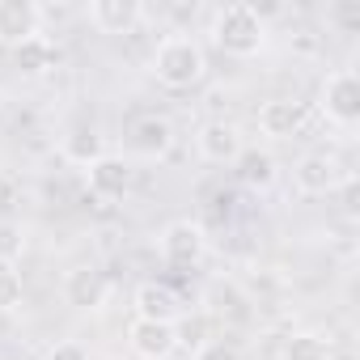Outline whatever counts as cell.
Instances as JSON below:
<instances>
[{"label": "cell", "mask_w": 360, "mask_h": 360, "mask_svg": "<svg viewBox=\"0 0 360 360\" xmlns=\"http://www.w3.org/2000/svg\"><path fill=\"white\" fill-rule=\"evenodd\" d=\"M153 77L165 85V89H191L204 81L208 72V56L204 47L191 39V34H165L153 51Z\"/></svg>", "instance_id": "1"}, {"label": "cell", "mask_w": 360, "mask_h": 360, "mask_svg": "<svg viewBox=\"0 0 360 360\" xmlns=\"http://www.w3.org/2000/svg\"><path fill=\"white\" fill-rule=\"evenodd\" d=\"M212 43L233 60H250L267 47V22L250 5H225L212 18Z\"/></svg>", "instance_id": "2"}, {"label": "cell", "mask_w": 360, "mask_h": 360, "mask_svg": "<svg viewBox=\"0 0 360 360\" xmlns=\"http://www.w3.org/2000/svg\"><path fill=\"white\" fill-rule=\"evenodd\" d=\"M318 110L335 123V127H356L360 123V77L352 68H339L322 81L318 94Z\"/></svg>", "instance_id": "3"}, {"label": "cell", "mask_w": 360, "mask_h": 360, "mask_svg": "<svg viewBox=\"0 0 360 360\" xmlns=\"http://www.w3.org/2000/svg\"><path fill=\"white\" fill-rule=\"evenodd\" d=\"M343 183H347V169H343V161H339L335 153H305V157L292 165V187H297L301 195H309V200L330 195V191H339Z\"/></svg>", "instance_id": "4"}, {"label": "cell", "mask_w": 360, "mask_h": 360, "mask_svg": "<svg viewBox=\"0 0 360 360\" xmlns=\"http://www.w3.org/2000/svg\"><path fill=\"white\" fill-rule=\"evenodd\" d=\"M208 255V233L200 221H169L161 229V259L174 263V267H195L200 259Z\"/></svg>", "instance_id": "5"}, {"label": "cell", "mask_w": 360, "mask_h": 360, "mask_svg": "<svg viewBox=\"0 0 360 360\" xmlns=\"http://www.w3.org/2000/svg\"><path fill=\"white\" fill-rule=\"evenodd\" d=\"M174 123L165 119V115H140L131 127H127V148H131V157H140V161H165L169 153H174Z\"/></svg>", "instance_id": "6"}, {"label": "cell", "mask_w": 360, "mask_h": 360, "mask_svg": "<svg viewBox=\"0 0 360 360\" xmlns=\"http://www.w3.org/2000/svg\"><path fill=\"white\" fill-rule=\"evenodd\" d=\"M127 347L136 360H169L178 347V322H148V318H131L127 326Z\"/></svg>", "instance_id": "7"}, {"label": "cell", "mask_w": 360, "mask_h": 360, "mask_svg": "<svg viewBox=\"0 0 360 360\" xmlns=\"http://www.w3.org/2000/svg\"><path fill=\"white\" fill-rule=\"evenodd\" d=\"M43 34V9L34 0H0V47H22Z\"/></svg>", "instance_id": "8"}, {"label": "cell", "mask_w": 360, "mask_h": 360, "mask_svg": "<svg viewBox=\"0 0 360 360\" xmlns=\"http://www.w3.org/2000/svg\"><path fill=\"white\" fill-rule=\"evenodd\" d=\"M195 148H200V157H204V161H212V165H238V157L246 153V140H242L238 123L212 119V123H204V127H200Z\"/></svg>", "instance_id": "9"}, {"label": "cell", "mask_w": 360, "mask_h": 360, "mask_svg": "<svg viewBox=\"0 0 360 360\" xmlns=\"http://www.w3.org/2000/svg\"><path fill=\"white\" fill-rule=\"evenodd\" d=\"M106 297H110L106 271H98V267H72V271L64 276V301H68L72 309L94 314V309L106 305Z\"/></svg>", "instance_id": "10"}, {"label": "cell", "mask_w": 360, "mask_h": 360, "mask_svg": "<svg viewBox=\"0 0 360 360\" xmlns=\"http://www.w3.org/2000/svg\"><path fill=\"white\" fill-rule=\"evenodd\" d=\"M89 26L98 34H131L144 22V5L140 0H89Z\"/></svg>", "instance_id": "11"}, {"label": "cell", "mask_w": 360, "mask_h": 360, "mask_svg": "<svg viewBox=\"0 0 360 360\" xmlns=\"http://www.w3.org/2000/svg\"><path fill=\"white\" fill-rule=\"evenodd\" d=\"M305 119H309V106L297 102V98H267V102L259 106V131L271 136V140L297 136V131L305 127Z\"/></svg>", "instance_id": "12"}, {"label": "cell", "mask_w": 360, "mask_h": 360, "mask_svg": "<svg viewBox=\"0 0 360 360\" xmlns=\"http://www.w3.org/2000/svg\"><path fill=\"white\" fill-rule=\"evenodd\" d=\"M131 309L136 318H148V322H178L183 318V301L169 284H157V280H144L136 292H131Z\"/></svg>", "instance_id": "13"}, {"label": "cell", "mask_w": 360, "mask_h": 360, "mask_svg": "<svg viewBox=\"0 0 360 360\" xmlns=\"http://www.w3.org/2000/svg\"><path fill=\"white\" fill-rule=\"evenodd\" d=\"M85 178H89V191L98 195V200H123L127 195V187H131V165L123 161V157H98L89 169H85Z\"/></svg>", "instance_id": "14"}, {"label": "cell", "mask_w": 360, "mask_h": 360, "mask_svg": "<svg viewBox=\"0 0 360 360\" xmlns=\"http://www.w3.org/2000/svg\"><path fill=\"white\" fill-rule=\"evenodd\" d=\"M60 153H64V161L89 169L98 157H106V140L98 136V127H77V131H68V136L60 140Z\"/></svg>", "instance_id": "15"}, {"label": "cell", "mask_w": 360, "mask_h": 360, "mask_svg": "<svg viewBox=\"0 0 360 360\" xmlns=\"http://www.w3.org/2000/svg\"><path fill=\"white\" fill-rule=\"evenodd\" d=\"M13 60H18V68H22V72H30V77H43V72L56 64V47H51V39H47V34H39V39L22 43V47L13 51Z\"/></svg>", "instance_id": "16"}, {"label": "cell", "mask_w": 360, "mask_h": 360, "mask_svg": "<svg viewBox=\"0 0 360 360\" xmlns=\"http://www.w3.org/2000/svg\"><path fill=\"white\" fill-rule=\"evenodd\" d=\"M238 165H242V183H246V187L267 191V187L276 183V157H271V153H242Z\"/></svg>", "instance_id": "17"}, {"label": "cell", "mask_w": 360, "mask_h": 360, "mask_svg": "<svg viewBox=\"0 0 360 360\" xmlns=\"http://www.w3.org/2000/svg\"><path fill=\"white\" fill-rule=\"evenodd\" d=\"M284 360H330V347L314 330H297L284 339Z\"/></svg>", "instance_id": "18"}, {"label": "cell", "mask_w": 360, "mask_h": 360, "mask_svg": "<svg viewBox=\"0 0 360 360\" xmlns=\"http://www.w3.org/2000/svg\"><path fill=\"white\" fill-rule=\"evenodd\" d=\"M26 255V229L18 221H0V267H13Z\"/></svg>", "instance_id": "19"}, {"label": "cell", "mask_w": 360, "mask_h": 360, "mask_svg": "<svg viewBox=\"0 0 360 360\" xmlns=\"http://www.w3.org/2000/svg\"><path fill=\"white\" fill-rule=\"evenodd\" d=\"M22 271H13V267H0V314H9V309H18L22 305Z\"/></svg>", "instance_id": "20"}, {"label": "cell", "mask_w": 360, "mask_h": 360, "mask_svg": "<svg viewBox=\"0 0 360 360\" xmlns=\"http://www.w3.org/2000/svg\"><path fill=\"white\" fill-rule=\"evenodd\" d=\"M195 360H242V347L233 339H204L195 347Z\"/></svg>", "instance_id": "21"}, {"label": "cell", "mask_w": 360, "mask_h": 360, "mask_svg": "<svg viewBox=\"0 0 360 360\" xmlns=\"http://www.w3.org/2000/svg\"><path fill=\"white\" fill-rule=\"evenodd\" d=\"M47 360H89V347L77 343V339H60V343L47 352Z\"/></svg>", "instance_id": "22"}, {"label": "cell", "mask_w": 360, "mask_h": 360, "mask_svg": "<svg viewBox=\"0 0 360 360\" xmlns=\"http://www.w3.org/2000/svg\"><path fill=\"white\" fill-rule=\"evenodd\" d=\"M330 360H360L356 352H330Z\"/></svg>", "instance_id": "23"}]
</instances>
